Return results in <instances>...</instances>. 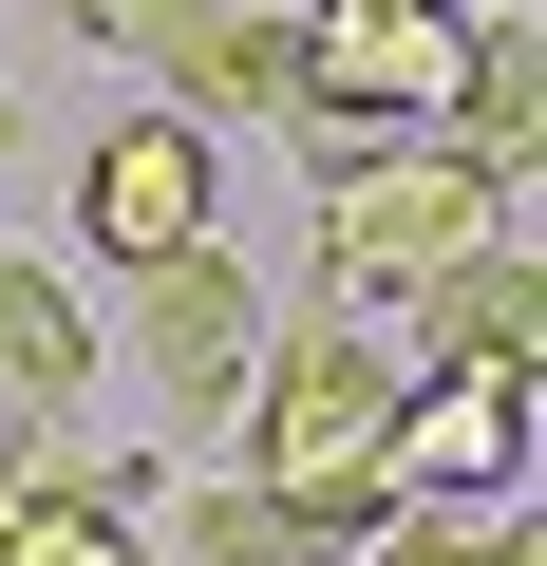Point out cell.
<instances>
[{
  "instance_id": "277c9868",
  "label": "cell",
  "mask_w": 547,
  "mask_h": 566,
  "mask_svg": "<svg viewBox=\"0 0 547 566\" xmlns=\"http://www.w3.org/2000/svg\"><path fill=\"white\" fill-rule=\"evenodd\" d=\"M378 491L415 510H509L528 491V359H415L378 416Z\"/></svg>"
},
{
  "instance_id": "7a4b0ae2",
  "label": "cell",
  "mask_w": 547,
  "mask_h": 566,
  "mask_svg": "<svg viewBox=\"0 0 547 566\" xmlns=\"http://www.w3.org/2000/svg\"><path fill=\"white\" fill-rule=\"evenodd\" d=\"M245 472L264 491H378V416H397V340L359 322V303H322V322H264V359H245Z\"/></svg>"
},
{
  "instance_id": "9c48e42d",
  "label": "cell",
  "mask_w": 547,
  "mask_h": 566,
  "mask_svg": "<svg viewBox=\"0 0 547 566\" xmlns=\"http://www.w3.org/2000/svg\"><path fill=\"white\" fill-rule=\"evenodd\" d=\"M76 397H95V303H76L57 264H0V416L57 434Z\"/></svg>"
},
{
  "instance_id": "3957f363",
  "label": "cell",
  "mask_w": 547,
  "mask_h": 566,
  "mask_svg": "<svg viewBox=\"0 0 547 566\" xmlns=\"http://www.w3.org/2000/svg\"><path fill=\"white\" fill-rule=\"evenodd\" d=\"M453 57H472V0H322L303 20V95H284L303 170H340L359 133H415L453 95Z\"/></svg>"
},
{
  "instance_id": "8fae6325",
  "label": "cell",
  "mask_w": 547,
  "mask_h": 566,
  "mask_svg": "<svg viewBox=\"0 0 547 566\" xmlns=\"http://www.w3.org/2000/svg\"><path fill=\"white\" fill-rule=\"evenodd\" d=\"M284 95H303V20H264V0H227V39H208V57L170 76V114H189V133H227V114L264 133Z\"/></svg>"
},
{
  "instance_id": "9a60e30c",
  "label": "cell",
  "mask_w": 547,
  "mask_h": 566,
  "mask_svg": "<svg viewBox=\"0 0 547 566\" xmlns=\"http://www.w3.org/2000/svg\"><path fill=\"white\" fill-rule=\"evenodd\" d=\"M0 453H20V416H0Z\"/></svg>"
},
{
  "instance_id": "8992f818",
  "label": "cell",
  "mask_w": 547,
  "mask_h": 566,
  "mask_svg": "<svg viewBox=\"0 0 547 566\" xmlns=\"http://www.w3.org/2000/svg\"><path fill=\"white\" fill-rule=\"evenodd\" d=\"M76 227H95V264H114V283H133V264H170V245H208V227H227L208 133H189V114H114V133L76 151Z\"/></svg>"
},
{
  "instance_id": "5bb4252c",
  "label": "cell",
  "mask_w": 547,
  "mask_h": 566,
  "mask_svg": "<svg viewBox=\"0 0 547 566\" xmlns=\"http://www.w3.org/2000/svg\"><path fill=\"white\" fill-rule=\"evenodd\" d=\"M0 151H20V76H0Z\"/></svg>"
},
{
  "instance_id": "ba28073f",
  "label": "cell",
  "mask_w": 547,
  "mask_h": 566,
  "mask_svg": "<svg viewBox=\"0 0 547 566\" xmlns=\"http://www.w3.org/2000/svg\"><path fill=\"white\" fill-rule=\"evenodd\" d=\"M434 133H453L491 189H547V0H472V57H453Z\"/></svg>"
},
{
  "instance_id": "30bf717a",
  "label": "cell",
  "mask_w": 547,
  "mask_h": 566,
  "mask_svg": "<svg viewBox=\"0 0 547 566\" xmlns=\"http://www.w3.org/2000/svg\"><path fill=\"white\" fill-rule=\"evenodd\" d=\"M0 566H151V528L95 491V472H57L39 434L0 453Z\"/></svg>"
},
{
  "instance_id": "52a82bcc",
  "label": "cell",
  "mask_w": 547,
  "mask_h": 566,
  "mask_svg": "<svg viewBox=\"0 0 547 566\" xmlns=\"http://www.w3.org/2000/svg\"><path fill=\"white\" fill-rule=\"evenodd\" d=\"M378 340H397V378H415V359H528V378H547V245H528V227H472Z\"/></svg>"
},
{
  "instance_id": "4fadbf2b",
  "label": "cell",
  "mask_w": 547,
  "mask_h": 566,
  "mask_svg": "<svg viewBox=\"0 0 547 566\" xmlns=\"http://www.w3.org/2000/svg\"><path fill=\"white\" fill-rule=\"evenodd\" d=\"M76 39H114V57H151V76H189L208 39H227V0H57Z\"/></svg>"
},
{
  "instance_id": "6da1fadb",
  "label": "cell",
  "mask_w": 547,
  "mask_h": 566,
  "mask_svg": "<svg viewBox=\"0 0 547 566\" xmlns=\"http://www.w3.org/2000/svg\"><path fill=\"white\" fill-rule=\"evenodd\" d=\"M472 227H509V189L415 114V133H359L340 170H322V303H359V322H397L415 283L472 245Z\"/></svg>"
},
{
  "instance_id": "7c38bea8",
  "label": "cell",
  "mask_w": 547,
  "mask_h": 566,
  "mask_svg": "<svg viewBox=\"0 0 547 566\" xmlns=\"http://www.w3.org/2000/svg\"><path fill=\"white\" fill-rule=\"evenodd\" d=\"M359 566H547V528H509V510H415V491H397V510L359 528Z\"/></svg>"
},
{
  "instance_id": "5b68a950",
  "label": "cell",
  "mask_w": 547,
  "mask_h": 566,
  "mask_svg": "<svg viewBox=\"0 0 547 566\" xmlns=\"http://www.w3.org/2000/svg\"><path fill=\"white\" fill-rule=\"evenodd\" d=\"M245 359H264V283H245L227 245H170V264H133V378H151V416L227 434Z\"/></svg>"
}]
</instances>
